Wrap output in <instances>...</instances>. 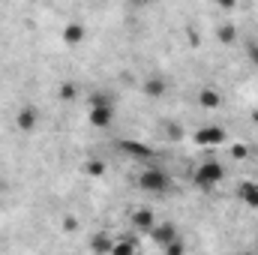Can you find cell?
Listing matches in <instances>:
<instances>
[{
  "label": "cell",
  "mask_w": 258,
  "mask_h": 255,
  "mask_svg": "<svg viewBox=\"0 0 258 255\" xmlns=\"http://www.w3.org/2000/svg\"><path fill=\"white\" fill-rule=\"evenodd\" d=\"M87 120H90V126L96 129H108L114 123V99L108 96V93H93L90 96V111H87Z\"/></svg>",
  "instance_id": "1"
},
{
  "label": "cell",
  "mask_w": 258,
  "mask_h": 255,
  "mask_svg": "<svg viewBox=\"0 0 258 255\" xmlns=\"http://www.w3.org/2000/svg\"><path fill=\"white\" fill-rule=\"evenodd\" d=\"M222 180H225V168H222L216 159L201 162V165L192 171V183L195 186H201V189H213V186H219Z\"/></svg>",
  "instance_id": "2"
},
{
  "label": "cell",
  "mask_w": 258,
  "mask_h": 255,
  "mask_svg": "<svg viewBox=\"0 0 258 255\" xmlns=\"http://www.w3.org/2000/svg\"><path fill=\"white\" fill-rule=\"evenodd\" d=\"M168 174L162 171V168H156V165H150V168H144L141 174H138V186L144 192H153V195H159V192L168 189Z\"/></svg>",
  "instance_id": "3"
},
{
  "label": "cell",
  "mask_w": 258,
  "mask_h": 255,
  "mask_svg": "<svg viewBox=\"0 0 258 255\" xmlns=\"http://www.w3.org/2000/svg\"><path fill=\"white\" fill-rule=\"evenodd\" d=\"M225 141V129L222 126H201L195 132V144L198 147H219Z\"/></svg>",
  "instance_id": "4"
},
{
  "label": "cell",
  "mask_w": 258,
  "mask_h": 255,
  "mask_svg": "<svg viewBox=\"0 0 258 255\" xmlns=\"http://www.w3.org/2000/svg\"><path fill=\"white\" fill-rule=\"evenodd\" d=\"M129 225H132L135 231H153L156 216H153V210H150V207H135V210H132V216H129Z\"/></svg>",
  "instance_id": "5"
},
{
  "label": "cell",
  "mask_w": 258,
  "mask_h": 255,
  "mask_svg": "<svg viewBox=\"0 0 258 255\" xmlns=\"http://www.w3.org/2000/svg\"><path fill=\"white\" fill-rule=\"evenodd\" d=\"M15 126L21 129V132H33V129L39 126V111H36L33 105L18 108V111H15Z\"/></svg>",
  "instance_id": "6"
},
{
  "label": "cell",
  "mask_w": 258,
  "mask_h": 255,
  "mask_svg": "<svg viewBox=\"0 0 258 255\" xmlns=\"http://www.w3.org/2000/svg\"><path fill=\"white\" fill-rule=\"evenodd\" d=\"M84 36H87V30H84V24L81 21H69L63 27V42L69 48H75V45H81L84 42Z\"/></svg>",
  "instance_id": "7"
},
{
  "label": "cell",
  "mask_w": 258,
  "mask_h": 255,
  "mask_svg": "<svg viewBox=\"0 0 258 255\" xmlns=\"http://www.w3.org/2000/svg\"><path fill=\"white\" fill-rule=\"evenodd\" d=\"M237 198H240L246 207L258 210V183H252V180H243V183L237 186Z\"/></svg>",
  "instance_id": "8"
},
{
  "label": "cell",
  "mask_w": 258,
  "mask_h": 255,
  "mask_svg": "<svg viewBox=\"0 0 258 255\" xmlns=\"http://www.w3.org/2000/svg\"><path fill=\"white\" fill-rule=\"evenodd\" d=\"M198 105H201V108H219V105H222V96H219L213 87H201V93H198Z\"/></svg>",
  "instance_id": "9"
},
{
  "label": "cell",
  "mask_w": 258,
  "mask_h": 255,
  "mask_svg": "<svg viewBox=\"0 0 258 255\" xmlns=\"http://www.w3.org/2000/svg\"><path fill=\"white\" fill-rule=\"evenodd\" d=\"M120 150L129 153V156H138V159H150V156H153L150 147H144V144H138V141H120Z\"/></svg>",
  "instance_id": "10"
},
{
  "label": "cell",
  "mask_w": 258,
  "mask_h": 255,
  "mask_svg": "<svg viewBox=\"0 0 258 255\" xmlns=\"http://www.w3.org/2000/svg\"><path fill=\"white\" fill-rule=\"evenodd\" d=\"M153 237L165 246V243H171L177 237V231H174V225H153Z\"/></svg>",
  "instance_id": "11"
},
{
  "label": "cell",
  "mask_w": 258,
  "mask_h": 255,
  "mask_svg": "<svg viewBox=\"0 0 258 255\" xmlns=\"http://www.w3.org/2000/svg\"><path fill=\"white\" fill-rule=\"evenodd\" d=\"M84 171H87L90 177H102V174H105V159H96V156H93V159H87Z\"/></svg>",
  "instance_id": "12"
},
{
  "label": "cell",
  "mask_w": 258,
  "mask_h": 255,
  "mask_svg": "<svg viewBox=\"0 0 258 255\" xmlns=\"http://www.w3.org/2000/svg\"><path fill=\"white\" fill-rule=\"evenodd\" d=\"M144 93H147V96H162V93H165V81H162V78H150V81L144 84Z\"/></svg>",
  "instance_id": "13"
},
{
  "label": "cell",
  "mask_w": 258,
  "mask_h": 255,
  "mask_svg": "<svg viewBox=\"0 0 258 255\" xmlns=\"http://www.w3.org/2000/svg\"><path fill=\"white\" fill-rule=\"evenodd\" d=\"M90 249H93V252H111V249H114V243H108L105 237H93Z\"/></svg>",
  "instance_id": "14"
},
{
  "label": "cell",
  "mask_w": 258,
  "mask_h": 255,
  "mask_svg": "<svg viewBox=\"0 0 258 255\" xmlns=\"http://www.w3.org/2000/svg\"><path fill=\"white\" fill-rule=\"evenodd\" d=\"M162 249H165V252H168V255H180V252H183V249H186V246H183V243H180V240L174 237V240H171V243H165Z\"/></svg>",
  "instance_id": "15"
},
{
  "label": "cell",
  "mask_w": 258,
  "mask_h": 255,
  "mask_svg": "<svg viewBox=\"0 0 258 255\" xmlns=\"http://www.w3.org/2000/svg\"><path fill=\"white\" fill-rule=\"evenodd\" d=\"M111 252H120V255H123V252H138V246L126 240V243H114V249H111Z\"/></svg>",
  "instance_id": "16"
},
{
  "label": "cell",
  "mask_w": 258,
  "mask_h": 255,
  "mask_svg": "<svg viewBox=\"0 0 258 255\" xmlns=\"http://www.w3.org/2000/svg\"><path fill=\"white\" fill-rule=\"evenodd\" d=\"M246 57H249V63L258 66V42H249L246 45Z\"/></svg>",
  "instance_id": "17"
},
{
  "label": "cell",
  "mask_w": 258,
  "mask_h": 255,
  "mask_svg": "<svg viewBox=\"0 0 258 255\" xmlns=\"http://www.w3.org/2000/svg\"><path fill=\"white\" fill-rule=\"evenodd\" d=\"M219 39L222 42H234V27H222L219 30Z\"/></svg>",
  "instance_id": "18"
},
{
  "label": "cell",
  "mask_w": 258,
  "mask_h": 255,
  "mask_svg": "<svg viewBox=\"0 0 258 255\" xmlns=\"http://www.w3.org/2000/svg\"><path fill=\"white\" fill-rule=\"evenodd\" d=\"M60 96H63V99H72V96H75V84H63V87H60Z\"/></svg>",
  "instance_id": "19"
},
{
  "label": "cell",
  "mask_w": 258,
  "mask_h": 255,
  "mask_svg": "<svg viewBox=\"0 0 258 255\" xmlns=\"http://www.w3.org/2000/svg\"><path fill=\"white\" fill-rule=\"evenodd\" d=\"M216 6H222V9H234L237 6V0H213Z\"/></svg>",
  "instance_id": "20"
},
{
  "label": "cell",
  "mask_w": 258,
  "mask_h": 255,
  "mask_svg": "<svg viewBox=\"0 0 258 255\" xmlns=\"http://www.w3.org/2000/svg\"><path fill=\"white\" fill-rule=\"evenodd\" d=\"M252 123H255V126H258V108H255V111H252Z\"/></svg>",
  "instance_id": "21"
},
{
  "label": "cell",
  "mask_w": 258,
  "mask_h": 255,
  "mask_svg": "<svg viewBox=\"0 0 258 255\" xmlns=\"http://www.w3.org/2000/svg\"><path fill=\"white\" fill-rule=\"evenodd\" d=\"M132 3H150V0H132Z\"/></svg>",
  "instance_id": "22"
}]
</instances>
